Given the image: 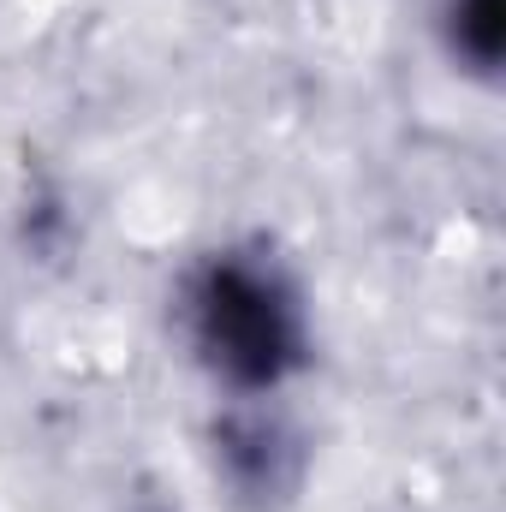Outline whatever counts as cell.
I'll list each match as a JSON object with an SVG mask.
<instances>
[{
	"label": "cell",
	"instance_id": "cell-2",
	"mask_svg": "<svg viewBox=\"0 0 506 512\" xmlns=\"http://www.w3.org/2000/svg\"><path fill=\"white\" fill-rule=\"evenodd\" d=\"M197 459L227 512H292L310 489L316 441L292 399H209Z\"/></svg>",
	"mask_w": 506,
	"mask_h": 512
},
{
	"label": "cell",
	"instance_id": "cell-1",
	"mask_svg": "<svg viewBox=\"0 0 506 512\" xmlns=\"http://www.w3.org/2000/svg\"><path fill=\"white\" fill-rule=\"evenodd\" d=\"M167 334L209 399H292L322 358L316 292L268 233H221L185 256Z\"/></svg>",
	"mask_w": 506,
	"mask_h": 512
},
{
	"label": "cell",
	"instance_id": "cell-3",
	"mask_svg": "<svg viewBox=\"0 0 506 512\" xmlns=\"http://www.w3.org/2000/svg\"><path fill=\"white\" fill-rule=\"evenodd\" d=\"M429 42L459 84L501 90L506 78V0H429Z\"/></svg>",
	"mask_w": 506,
	"mask_h": 512
}]
</instances>
